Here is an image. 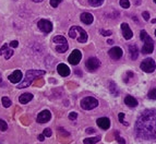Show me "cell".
Segmentation results:
<instances>
[{
	"instance_id": "cell-19",
	"label": "cell",
	"mask_w": 156,
	"mask_h": 144,
	"mask_svg": "<svg viewBox=\"0 0 156 144\" xmlns=\"http://www.w3.org/2000/svg\"><path fill=\"white\" fill-rule=\"evenodd\" d=\"M32 99H33V94L31 93H24L19 97V102H20L21 104H27Z\"/></svg>"
},
{
	"instance_id": "cell-44",
	"label": "cell",
	"mask_w": 156,
	"mask_h": 144,
	"mask_svg": "<svg viewBox=\"0 0 156 144\" xmlns=\"http://www.w3.org/2000/svg\"><path fill=\"white\" fill-rule=\"evenodd\" d=\"M0 83H2V80H1V77H0Z\"/></svg>"
},
{
	"instance_id": "cell-39",
	"label": "cell",
	"mask_w": 156,
	"mask_h": 144,
	"mask_svg": "<svg viewBox=\"0 0 156 144\" xmlns=\"http://www.w3.org/2000/svg\"><path fill=\"white\" fill-rule=\"evenodd\" d=\"M38 140H39V141H44L45 137L43 135V134H39V135H38Z\"/></svg>"
},
{
	"instance_id": "cell-13",
	"label": "cell",
	"mask_w": 156,
	"mask_h": 144,
	"mask_svg": "<svg viewBox=\"0 0 156 144\" xmlns=\"http://www.w3.org/2000/svg\"><path fill=\"white\" fill-rule=\"evenodd\" d=\"M96 124H97V126H98L101 129H103V130H107V129L110 127V120L106 117L98 118L97 121H96Z\"/></svg>"
},
{
	"instance_id": "cell-31",
	"label": "cell",
	"mask_w": 156,
	"mask_h": 144,
	"mask_svg": "<svg viewBox=\"0 0 156 144\" xmlns=\"http://www.w3.org/2000/svg\"><path fill=\"white\" fill-rule=\"evenodd\" d=\"M51 134H52V132H51L50 128H47V129H45L44 132H43V135H44V137H51Z\"/></svg>"
},
{
	"instance_id": "cell-40",
	"label": "cell",
	"mask_w": 156,
	"mask_h": 144,
	"mask_svg": "<svg viewBox=\"0 0 156 144\" xmlns=\"http://www.w3.org/2000/svg\"><path fill=\"white\" fill-rule=\"evenodd\" d=\"M59 131H60V132H62V128H59ZM63 133H65L66 135H67V137H68V135H69V133H68V132H66L65 130H63Z\"/></svg>"
},
{
	"instance_id": "cell-3",
	"label": "cell",
	"mask_w": 156,
	"mask_h": 144,
	"mask_svg": "<svg viewBox=\"0 0 156 144\" xmlns=\"http://www.w3.org/2000/svg\"><path fill=\"white\" fill-rule=\"evenodd\" d=\"M140 38L144 42V45L142 47V54H152L154 50V44H153L152 38L149 36V34L146 33L145 30H142L140 32Z\"/></svg>"
},
{
	"instance_id": "cell-18",
	"label": "cell",
	"mask_w": 156,
	"mask_h": 144,
	"mask_svg": "<svg viewBox=\"0 0 156 144\" xmlns=\"http://www.w3.org/2000/svg\"><path fill=\"white\" fill-rule=\"evenodd\" d=\"M125 104H126L127 106H129V107H136V106H138V101H136L133 96L128 95V96H126V98H125Z\"/></svg>"
},
{
	"instance_id": "cell-38",
	"label": "cell",
	"mask_w": 156,
	"mask_h": 144,
	"mask_svg": "<svg viewBox=\"0 0 156 144\" xmlns=\"http://www.w3.org/2000/svg\"><path fill=\"white\" fill-rule=\"evenodd\" d=\"M95 132V130L93 129V128H88V129H86V133H94Z\"/></svg>"
},
{
	"instance_id": "cell-8",
	"label": "cell",
	"mask_w": 156,
	"mask_h": 144,
	"mask_svg": "<svg viewBox=\"0 0 156 144\" xmlns=\"http://www.w3.org/2000/svg\"><path fill=\"white\" fill-rule=\"evenodd\" d=\"M85 66H86L88 71L93 72V71L97 70V69L101 67V61H99L96 57L88 58L87 60H86V62H85Z\"/></svg>"
},
{
	"instance_id": "cell-7",
	"label": "cell",
	"mask_w": 156,
	"mask_h": 144,
	"mask_svg": "<svg viewBox=\"0 0 156 144\" xmlns=\"http://www.w3.org/2000/svg\"><path fill=\"white\" fill-rule=\"evenodd\" d=\"M37 26L38 29H39L42 32H44L45 34L50 33L51 31H52V24H51L50 21L46 20V19H42V20L38 21Z\"/></svg>"
},
{
	"instance_id": "cell-24",
	"label": "cell",
	"mask_w": 156,
	"mask_h": 144,
	"mask_svg": "<svg viewBox=\"0 0 156 144\" xmlns=\"http://www.w3.org/2000/svg\"><path fill=\"white\" fill-rule=\"evenodd\" d=\"M99 140H101L99 137H87L83 142H84V144H95L97 142H99Z\"/></svg>"
},
{
	"instance_id": "cell-2",
	"label": "cell",
	"mask_w": 156,
	"mask_h": 144,
	"mask_svg": "<svg viewBox=\"0 0 156 144\" xmlns=\"http://www.w3.org/2000/svg\"><path fill=\"white\" fill-rule=\"evenodd\" d=\"M46 73L44 70H28L26 71V74H25V77L23 79V81L21 82L19 85H17V88H25V87L30 86L32 82L37 79L38 77H42Z\"/></svg>"
},
{
	"instance_id": "cell-27",
	"label": "cell",
	"mask_w": 156,
	"mask_h": 144,
	"mask_svg": "<svg viewBox=\"0 0 156 144\" xmlns=\"http://www.w3.org/2000/svg\"><path fill=\"white\" fill-rule=\"evenodd\" d=\"M119 4H120V6H121L122 8H125V9H128V8L130 7L129 0H120Z\"/></svg>"
},
{
	"instance_id": "cell-21",
	"label": "cell",
	"mask_w": 156,
	"mask_h": 144,
	"mask_svg": "<svg viewBox=\"0 0 156 144\" xmlns=\"http://www.w3.org/2000/svg\"><path fill=\"white\" fill-rule=\"evenodd\" d=\"M52 42L55 44H58V45H60V44H68L67 43V39H66V37L61 36V35H58V36H55L52 38Z\"/></svg>"
},
{
	"instance_id": "cell-4",
	"label": "cell",
	"mask_w": 156,
	"mask_h": 144,
	"mask_svg": "<svg viewBox=\"0 0 156 144\" xmlns=\"http://www.w3.org/2000/svg\"><path fill=\"white\" fill-rule=\"evenodd\" d=\"M69 36L77 39L79 43H86L87 40V33L80 26H72L69 30Z\"/></svg>"
},
{
	"instance_id": "cell-45",
	"label": "cell",
	"mask_w": 156,
	"mask_h": 144,
	"mask_svg": "<svg viewBox=\"0 0 156 144\" xmlns=\"http://www.w3.org/2000/svg\"><path fill=\"white\" fill-rule=\"evenodd\" d=\"M154 2H155V4H156V0H154Z\"/></svg>"
},
{
	"instance_id": "cell-42",
	"label": "cell",
	"mask_w": 156,
	"mask_h": 144,
	"mask_svg": "<svg viewBox=\"0 0 156 144\" xmlns=\"http://www.w3.org/2000/svg\"><path fill=\"white\" fill-rule=\"evenodd\" d=\"M107 42H108V44H110V45H112V44L114 43V40H112V39H108Z\"/></svg>"
},
{
	"instance_id": "cell-34",
	"label": "cell",
	"mask_w": 156,
	"mask_h": 144,
	"mask_svg": "<svg viewBox=\"0 0 156 144\" xmlns=\"http://www.w3.org/2000/svg\"><path fill=\"white\" fill-rule=\"evenodd\" d=\"M10 46L12 47V48H17V47L19 46V42H17V40H12V42H10Z\"/></svg>"
},
{
	"instance_id": "cell-26",
	"label": "cell",
	"mask_w": 156,
	"mask_h": 144,
	"mask_svg": "<svg viewBox=\"0 0 156 144\" xmlns=\"http://www.w3.org/2000/svg\"><path fill=\"white\" fill-rule=\"evenodd\" d=\"M1 103H2V105H4L6 108H9L11 106L10 98H8V97H2V98H1Z\"/></svg>"
},
{
	"instance_id": "cell-20",
	"label": "cell",
	"mask_w": 156,
	"mask_h": 144,
	"mask_svg": "<svg viewBox=\"0 0 156 144\" xmlns=\"http://www.w3.org/2000/svg\"><path fill=\"white\" fill-rule=\"evenodd\" d=\"M129 53H130V56H131V59H132V60H136V59H138V56H139V49H138L136 45H130Z\"/></svg>"
},
{
	"instance_id": "cell-29",
	"label": "cell",
	"mask_w": 156,
	"mask_h": 144,
	"mask_svg": "<svg viewBox=\"0 0 156 144\" xmlns=\"http://www.w3.org/2000/svg\"><path fill=\"white\" fill-rule=\"evenodd\" d=\"M7 129H8V124H7V122L0 119V130H1V131H6V130H7Z\"/></svg>"
},
{
	"instance_id": "cell-43",
	"label": "cell",
	"mask_w": 156,
	"mask_h": 144,
	"mask_svg": "<svg viewBox=\"0 0 156 144\" xmlns=\"http://www.w3.org/2000/svg\"><path fill=\"white\" fill-rule=\"evenodd\" d=\"M151 22H152L153 24H154V23H156V19H153V20L151 21Z\"/></svg>"
},
{
	"instance_id": "cell-35",
	"label": "cell",
	"mask_w": 156,
	"mask_h": 144,
	"mask_svg": "<svg viewBox=\"0 0 156 144\" xmlns=\"http://www.w3.org/2000/svg\"><path fill=\"white\" fill-rule=\"evenodd\" d=\"M102 34L104 36H110L112 35V31H105V30H102Z\"/></svg>"
},
{
	"instance_id": "cell-33",
	"label": "cell",
	"mask_w": 156,
	"mask_h": 144,
	"mask_svg": "<svg viewBox=\"0 0 156 144\" xmlns=\"http://www.w3.org/2000/svg\"><path fill=\"white\" fill-rule=\"evenodd\" d=\"M78 118V114L77 113H71V114H69V119L70 120H75Z\"/></svg>"
},
{
	"instance_id": "cell-23",
	"label": "cell",
	"mask_w": 156,
	"mask_h": 144,
	"mask_svg": "<svg viewBox=\"0 0 156 144\" xmlns=\"http://www.w3.org/2000/svg\"><path fill=\"white\" fill-rule=\"evenodd\" d=\"M56 50L59 54H63V53H66V51L68 50V44H60V45H58L56 47Z\"/></svg>"
},
{
	"instance_id": "cell-12",
	"label": "cell",
	"mask_w": 156,
	"mask_h": 144,
	"mask_svg": "<svg viewBox=\"0 0 156 144\" xmlns=\"http://www.w3.org/2000/svg\"><path fill=\"white\" fill-rule=\"evenodd\" d=\"M121 30H122V34H123V37L126 39H131L133 36V33L131 29L129 27V24L128 23H122L121 24Z\"/></svg>"
},
{
	"instance_id": "cell-14",
	"label": "cell",
	"mask_w": 156,
	"mask_h": 144,
	"mask_svg": "<svg viewBox=\"0 0 156 144\" xmlns=\"http://www.w3.org/2000/svg\"><path fill=\"white\" fill-rule=\"evenodd\" d=\"M57 71L61 77H68L69 74H70V69H69L68 66H66L65 64H58Z\"/></svg>"
},
{
	"instance_id": "cell-1",
	"label": "cell",
	"mask_w": 156,
	"mask_h": 144,
	"mask_svg": "<svg viewBox=\"0 0 156 144\" xmlns=\"http://www.w3.org/2000/svg\"><path fill=\"white\" fill-rule=\"evenodd\" d=\"M136 133L140 139H156V109L143 111L136 124Z\"/></svg>"
},
{
	"instance_id": "cell-11",
	"label": "cell",
	"mask_w": 156,
	"mask_h": 144,
	"mask_svg": "<svg viewBox=\"0 0 156 144\" xmlns=\"http://www.w3.org/2000/svg\"><path fill=\"white\" fill-rule=\"evenodd\" d=\"M108 55L110 56L112 59L114 60H118L120 58L122 57V55H123V51L120 47H112V49L108 51Z\"/></svg>"
},
{
	"instance_id": "cell-6",
	"label": "cell",
	"mask_w": 156,
	"mask_h": 144,
	"mask_svg": "<svg viewBox=\"0 0 156 144\" xmlns=\"http://www.w3.org/2000/svg\"><path fill=\"white\" fill-rule=\"evenodd\" d=\"M140 68H141L144 72H146V73H151V72H153V71L155 70L156 68L155 61L153 60V59H151V58H146V59H144V60L141 62Z\"/></svg>"
},
{
	"instance_id": "cell-30",
	"label": "cell",
	"mask_w": 156,
	"mask_h": 144,
	"mask_svg": "<svg viewBox=\"0 0 156 144\" xmlns=\"http://www.w3.org/2000/svg\"><path fill=\"white\" fill-rule=\"evenodd\" d=\"M115 137H116V140L118 141L120 144H125V143H126L125 139H122V137L119 135V132H115Z\"/></svg>"
},
{
	"instance_id": "cell-25",
	"label": "cell",
	"mask_w": 156,
	"mask_h": 144,
	"mask_svg": "<svg viewBox=\"0 0 156 144\" xmlns=\"http://www.w3.org/2000/svg\"><path fill=\"white\" fill-rule=\"evenodd\" d=\"M88 2H90L92 7H99V6L103 4L104 0H88Z\"/></svg>"
},
{
	"instance_id": "cell-37",
	"label": "cell",
	"mask_w": 156,
	"mask_h": 144,
	"mask_svg": "<svg viewBox=\"0 0 156 144\" xmlns=\"http://www.w3.org/2000/svg\"><path fill=\"white\" fill-rule=\"evenodd\" d=\"M118 117H119V121H120L121 124H123V118H125V114L120 113V114L118 115Z\"/></svg>"
},
{
	"instance_id": "cell-16",
	"label": "cell",
	"mask_w": 156,
	"mask_h": 144,
	"mask_svg": "<svg viewBox=\"0 0 156 144\" xmlns=\"http://www.w3.org/2000/svg\"><path fill=\"white\" fill-rule=\"evenodd\" d=\"M80 19H81V21L83 23L87 24V25L93 23V20H94L93 15H92L91 13H88V12H83V13L80 15Z\"/></svg>"
},
{
	"instance_id": "cell-22",
	"label": "cell",
	"mask_w": 156,
	"mask_h": 144,
	"mask_svg": "<svg viewBox=\"0 0 156 144\" xmlns=\"http://www.w3.org/2000/svg\"><path fill=\"white\" fill-rule=\"evenodd\" d=\"M109 91H110V93H112L114 96H118L119 95V91L114 82H109Z\"/></svg>"
},
{
	"instance_id": "cell-15",
	"label": "cell",
	"mask_w": 156,
	"mask_h": 144,
	"mask_svg": "<svg viewBox=\"0 0 156 144\" xmlns=\"http://www.w3.org/2000/svg\"><path fill=\"white\" fill-rule=\"evenodd\" d=\"M22 72L20 70H15L13 73L9 77V80H10L11 83H19L21 80H22Z\"/></svg>"
},
{
	"instance_id": "cell-46",
	"label": "cell",
	"mask_w": 156,
	"mask_h": 144,
	"mask_svg": "<svg viewBox=\"0 0 156 144\" xmlns=\"http://www.w3.org/2000/svg\"><path fill=\"white\" fill-rule=\"evenodd\" d=\"M155 36H156V31H155Z\"/></svg>"
},
{
	"instance_id": "cell-36",
	"label": "cell",
	"mask_w": 156,
	"mask_h": 144,
	"mask_svg": "<svg viewBox=\"0 0 156 144\" xmlns=\"http://www.w3.org/2000/svg\"><path fill=\"white\" fill-rule=\"evenodd\" d=\"M142 17H143V19H144L145 21H149V12H146V11L142 13Z\"/></svg>"
},
{
	"instance_id": "cell-9",
	"label": "cell",
	"mask_w": 156,
	"mask_h": 144,
	"mask_svg": "<svg viewBox=\"0 0 156 144\" xmlns=\"http://www.w3.org/2000/svg\"><path fill=\"white\" fill-rule=\"evenodd\" d=\"M81 58H82V54L81 51L79 50V49H74V50L72 51L71 55L69 56V62L71 64H73V66H75V64H78L80 61H81Z\"/></svg>"
},
{
	"instance_id": "cell-17",
	"label": "cell",
	"mask_w": 156,
	"mask_h": 144,
	"mask_svg": "<svg viewBox=\"0 0 156 144\" xmlns=\"http://www.w3.org/2000/svg\"><path fill=\"white\" fill-rule=\"evenodd\" d=\"M2 54H6L4 55V58H6V59H10L11 56L13 55V50H12V49H9L7 44H4V46L0 48V56Z\"/></svg>"
},
{
	"instance_id": "cell-10",
	"label": "cell",
	"mask_w": 156,
	"mask_h": 144,
	"mask_svg": "<svg viewBox=\"0 0 156 144\" xmlns=\"http://www.w3.org/2000/svg\"><path fill=\"white\" fill-rule=\"evenodd\" d=\"M50 118H51L50 111L46 109V110H43L38 114L37 118H36V121H37L38 124H46V122H48V121L50 120Z\"/></svg>"
},
{
	"instance_id": "cell-5",
	"label": "cell",
	"mask_w": 156,
	"mask_h": 144,
	"mask_svg": "<svg viewBox=\"0 0 156 144\" xmlns=\"http://www.w3.org/2000/svg\"><path fill=\"white\" fill-rule=\"evenodd\" d=\"M98 106V101L94 97H91V96H87V97H84L81 101V107L85 110H91V109H94L95 107Z\"/></svg>"
},
{
	"instance_id": "cell-32",
	"label": "cell",
	"mask_w": 156,
	"mask_h": 144,
	"mask_svg": "<svg viewBox=\"0 0 156 144\" xmlns=\"http://www.w3.org/2000/svg\"><path fill=\"white\" fill-rule=\"evenodd\" d=\"M62 0H50V4H51V7H58L59 6V4H60Z\"/></svg>"
},
{
	"instance_id": "cell-28",
	"label": "cell",
	"mask_w": 156,
	"mask_h": 144,
	"mask_svg": "<svg viewBox=\"0 0 156 144\" xmlns=\"http://www.w3.org/2000/svg\"><path fill=\"white\" fill-rule=\"evenodd\" d=\"M149 98H151V99H156V88H153V90H151L149 92Z\"/></svg>"
},
{
	"instance_id": "cell-41",
	"label": "cell",
	"mask_w": 156,
	"mask_h": 144,
	"mask_svg": "<svg viewBox=\"0 0 156 144\" xmlns=\"http://www.w3.org/2000/svg\"><path fill=\"white\" fill-rule=\"evenodd\" d=\"M32 1H34V2H42V1H44V0H32Z\"/></svg>"
}]
</instances>
